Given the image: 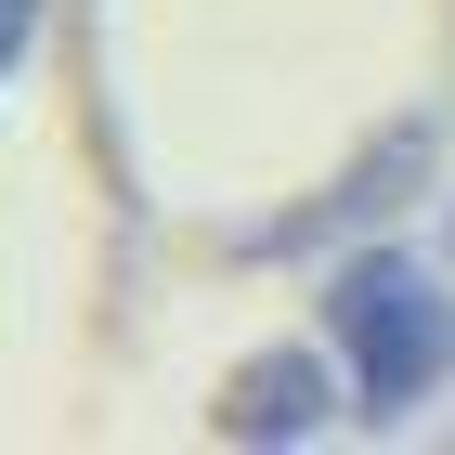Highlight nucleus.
<instances>
[{
  "instance_id": "7ed1b4c3",
  "label": "nucleus",
  "mask_w": 455,
  "mask_h": 455,
  "mask_svg": "<svg viewBox=\"0 0 455 455\" xmlns=\"http://www.w3.org/2000/svg\"><path fill=\"white\" fill-rule=\"evenodd\" d=\"M27 39H39V0H0V78L27 66Z\"/></svg>"
},
{
  "instance_id": "f257e3e1",
  "label": "nucleus",
  "mask_w": 455,
  "mask_h": 455,
  "mask_svg": "<svg viewBox=\"0 0 455 455\" xmlns=\"http://www.w3.org/2000/svg\"><path fill=\"white\" fill-rule=\"evenodd\" d=\"M325 351L351 364V417L403 429L429 390L455 378V299L429 260L403 247H351L339 274H325Z\"/></svg>"
},
{
  "instance_id": "f03ea898",
  "label": "nucleus",
  "mask_w": 455,
  "mask_h": 455,
  "mask_svg": "<svg viewBox=\"0 0 455 455\" xmlns=\"http://www.w3.org/2000/svg\"><path fill=\"white\" fill-rule=\"evenodd\" d=\"M339 417V364L325 351H247L235 378H221V443H313Z\"/></svg>"
}]
</instances>
